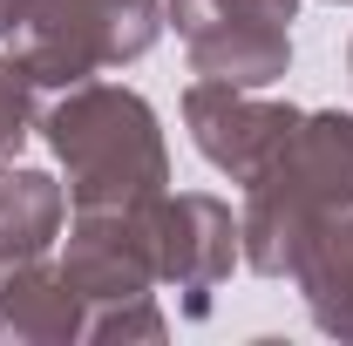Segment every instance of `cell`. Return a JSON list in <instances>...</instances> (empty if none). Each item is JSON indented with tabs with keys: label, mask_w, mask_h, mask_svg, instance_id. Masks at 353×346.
<instances>
[{
	"label": "cell",
	"mask_w": 353,
	"mask_h": 346,
	"mask_svg": "<svg viewBox=\"0 0 353 346\" xmlns=\"http://www.w3.org/2000/svg\"><path fill=\"white\" fill-rule=\"evenodd\" d=\"M292 14L299 0H170L190 68L238 88H272L292 68Z\"/></svg>",
	"instance_id": "obj_4"
},
{
	"label": "cell",
	"mask_w": 353,
	"mask_h": 346,
	"mask_svg": "<svg viewBox=\"0 0 353 346\" xmlns=\"http://www.w3.org/2000/svg\"><path fill=\"white\" fill-rule=\"evenodd\" d=\"M299 116H306V109H292V102H265L259 88L211 82V75H197V82L183 88L190 143H197V156H204L211 170H224L231 183H252V176L272 163V150L299 130Z\"/></svg>",
	"instance_id": "obj_7"
},
{
	"label": "cell",
	"mask_w": 353,
	"mask_h": 346,
	"mask_svg": "<svg viewBox=\"0 0 353 346\" xmlns=\"http://www.w3.org/2000/svg\"><path fill=\"white\" fill-rule=\"evenodd\" d=\"M61 217H68V190L48 170L0 163V272L48 258V245L61 238Z\"/></svg>",
	"instance_id": "obj_10"
},
{
	"label": "cell",
	"mask_w": 353,
	"mask_h": 346,
	"mask_svg": "<svg viewBox=\"0 0 353 346\" xmlns=\"http://www.w3.org/2000/svg\"><path fill=\"white\" fill-rule=\"evenodd\" d=\"M157 204V197H150ZM150 204H116V211H75L68 245H61V278L82 292V305H123L157 292V231Z\"/></svg>",
	"instance_id": "obj_6"
},
{
	"label": "cell",
	"mask_w": 353,
	"mask_h": 346,
	"mask_svg": "<svg viewBox=\"0 0 353 346\" xmlns=\"http://www.w3.org/2000/svg\"><path fill=\"white\" fill-rule=\"evenodd\" d=\"M88 305L61 278V265H14L0 272V346H68L82 340Z\"/></svg>",
	"instance_id": "obj_9"
},
{
	"label": "cell",
	"mask_w": 353,
	"mask_h": 346,
	"mask_svg": "<svg viewBox=\"0 0 353 346\" xmlns=\"http://www.w3.org/2000/svg\"><path fill=\"white\" fill-rule=\"evenodd\" d=\"M333 7H340V0H333Z\"/></svg>",
	"instance_id": "obj_15"
},
{
	"label": "cell",
	"mask_w": 353,
	"mask_h": 346,
	"mask_svg": "<svg viewBox=\"0 0 353 346\" xmlns=\"http://www.w3.org/2000/svg\"><path fill=\"white\" fill-rule=\"evenodd\" d=\"M150 231H157V285L183 292V312L204 319V305L231 278V265H245L231 204L211 190H163L150 204Z\"/></svg>",
	"instance_id": "obj_5"
},
{
	"label": "cell",
	"mask_w": 353,
	"mask_h": 346,
	"mask_svg": "<svg viewBox=\"0 0 353 346\" xmlns=\"http://www.w3.org/2000/svg\"><path fill=\"white\" fill-rule=\"evenodd\" d=\"M170 333V319L157 312V292L150 299H123V305H95L82 319V340H163Z\"/></svg>",
	"instance_id": "obj_12"
},
{
	"label": "cell",
	"mask_w": 353,
	"mask_h": 346,
	"mask_svg": "<svg viewBox=\"0 0 353 346\" xmlns=\"http://www.w3.org/2000/svg\"><path fill=\"white\" fill-rule=\"evenodd\" d=\"M48 150L68 170V211H116L170 190V150L157 109L123 82H75L41 116Z\"/></svg>",
	"instance_id": "obj_1"
},
{
	"label": "cell",
	"mask_w": 353,
	"mask_h": 346,
	"mask_svg": "<svg viewBox=\"0 0 353 346\" xmlns=\"http://www.w3.org/2000/svg\"><path fill=\"white\" fill-rule=\"evenodd\" d=\"M21 14H28V0H0V34H21Z\"/></svg>",
	"instance_id": "obj_13"
},
{
	"label": "cell",
	"mask_w": 353,
	"mask_h": 346,
	"mask_svg": "<svg viewBox=\"0 0 353 346\" xmlns=\"http://www.w3.org/2000/svg\"><path fill=\"white\" fill-rule=\"evenodd\" d=\"M157 34H163V0H28L21 61L41 88H75L123 61H143Z\"/></svg>",
	"instance_id": "obj_3"
},
{
	"label": "cell",
	"mask_w": 353,
	"mask_h": 346,
	"mask_svg": "<svg viewBox=\"0 0 353 346\" xmlns=\"http://www.w3.org/2000/svg\"><path fill=\"white\" fill-rule=\"evenodd\" d=\"M285 278L299 285L312 326H319L326 340H353V204L312 217L306 238L292 245Z\"/></svg>",
	"instance_id": "obj_8"
},
{
	"label": "cell",
	"mask_w": 353,
	"mask_h": 346,
	"mask_svg": "<svg viewBox=\"0 0 353 346\" xmlns=\"http://www.w3.org/2000/svg\"><path fill=\"white\" fill-rule=\"evenodd\" d=\"M41 130V82L28 75L21 54H0V163H14V150Z\"/></svg>",
	"instance_id": "obj_11"
},
{
	"label": "cell",
	"mask_w": 353,
	"mask_h": 346,
	"mask_svg": "<svg viewBox=\"0 0 353 346\" xmlns=\"http://www.w3.org/2000/svg\"><path fill=\"white\" fill-rule=\"evenodd\" d=\"M347 75H353V48H347Z\"/></svg>",
	"instance_id": "obj_14"
},
{
	"label": "cell",
	"mask_w": 353,
	"mask_h": 346,
	"mask_svg": "<svg viewBox=\"0 0 353 346\" xmlns=\"http://www.w3.org/2000/svg\"><path fill=\"white\" fill-rule=\"evenodd\" d=\"M340 204H353V116L312 109L272 150V163L245 183V211H238L245 265L259 278H285L292 245L306 238V224L340 211Z\"/></svg>",
	"instance_id": "obj_2"
}]
</instances>
